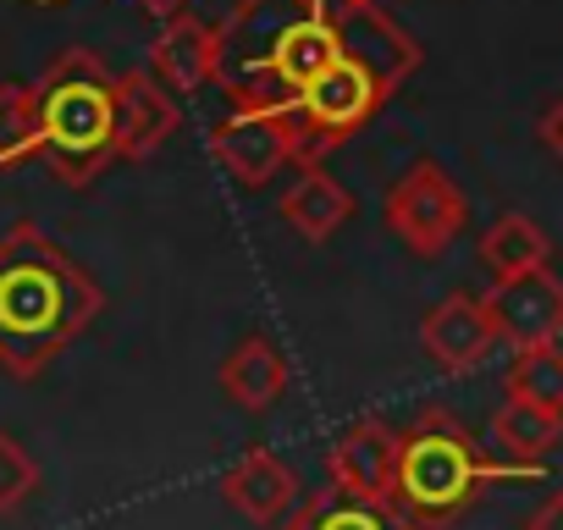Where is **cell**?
<instances>
[{
  "label": "cell",
  "instance_id": "cell-1",
  "mask_svg": "<svg viewBox=\"0 0 563 530\" xmlns=\"http://www.w3.org/2000/svg\"><path fill=\"white\" fill-rule=\"evenodd\" d=\"M100 310L106 294L89 265L34 221H18L0 238V371L7 376H45V365L73 349Z\"/></svg>",
  "mask_w": 563,
  "mask_h": 530
},
{
  "label": "cell",
  "instance_id": "cell-2",
  "mask_svg": "<svg viewBox=\"0 0 563 530\" xmlns=\"http://www.w3.org/2000/svg\"><path fill=\"white\" fill-rule=\"evenodd\" d=\"M40 161L89 188L111 161H122V78L95 51H62L40 73Z\"/></svg>",
  "mask_w": 563,
  "mask_h": 530
},
{
  "label": "cell",
  "instance_id": "cell-3",
  "mask_svg": "<svg viewBox=\"0 0 563 530\" xmlns=\"http://www.w3.org/2000/svg\"><path fill=\"white\" fill-rule=\"evenodd\" d=\"M409 67H415V45L393 23H376V34L360 40L310 89H299L294 100H282V106H265V111H276L282 122H288L299 161H321L332 144H343L349 133H360L382 111V100L404 84Z\"/></svg>",
  "mask_w": 563,
  "mask_h": 530
},
{
  "label": "cell",
  "instance_id": "cell-4",
  "mask_svg": "<svg viewBox=\"0 0 563 530\" xmlns=\"http://www.w3.org/2000/svg\"><path fill=\"white\" fill-rule=\"evenodd\" d=\"M503 470L481 459L475 437L442 415V409H426L409 431H404V459H398V492H393V508L404 519H415L420 530H437L448 525L486 481H497Z\"/></svg>",
  "mask_w": 563,
  "mask_h": 530
},
{
  "label": "cell",
  "instance_id": "cell-5",
  "mask_svg": "<svg viewBox=\"0 0 563 530\" xmlns=\"http://www.w3.org/2000/svg\"><path fill=\"white\" fill-rule=\"evenodd\" d=\"M382 221H387V232H393L409 254L437 260V254H448V249L464 238V227H470V199H464V188L448 177V166L415 161V166L387 188Z\"/></svg>",
  "mask_w": 563,
  "mask_h": 530
},
{
  "label": "cell",
  "instance_id": "cell-6",
  "mask_svg": "<svg viewBox=\"0 0 563 530\" xmlns=\"http://www.w3.org/2000/svg\"><path fill=\"white\" fill-rule=\"evenodd\" d=\"M210 155L243 188L271 183L282 166H299L288 122H282L276 111H265V106H232V117L221 128H210Z\"/></svg>",
  "mask_w": 563,
  "mask_h": 530
},
{
  "label": "cell",
  "instance_id": "cell-7",
  "mask_svg": "<svg viewBox=\"0 0 563 530\" xmlns=\"http://www.w3.org/2000/svg\"><path fill=\"white\" fill-rule=\"evenodd\" d=\"M497 343H503V332H497L486 299H475V294H448V299L431 305L426 321H420V349H426V360H431L442 376H470V371H481Z\"/></svg>",
  "mask_w": 563,
  "mask_h": 530
},
{
  "label": "cell",
  "instance_id": "cell-8",
  "mask_svg": "<svg viewBox=\"0 0 563 530\" xmlns=\"http://www.w3.org/2000/svg\"><path fill=\"white\" fill-rule=\"evenodd\" d=\"M398 459H404V431L382 426V420H354L332 453H327V475L338 492L360 497V503H393L398 492Z\"/></svg>",
  "mask_w": 563,
  "mask_h": 530
},
{
  "label": "cell",
  "instance_id": "cell-9",
  "mask_svg": "<svg viewBox=\"0 0 563 530\" xmlns=\"http://www.w3.org/2000/svg\"><path fill=\"white\" fill-rule=\"evenodd\" d=\"M486 310H492L508 349L558 343V332H563V283L547 272V265H536V272H525V277L492 283Z\"/></svg>",
  "mask_w": 563,
  "mask_h": 530
},
{
  "label": "cell",
  "instance_id": "cell-10",
  "mask_svg": "<svg viewBox=\"0 0 563 530\" xmlns=\"http://www.w3.org/2000/svg\"><path fill=\"white\" fill-rule=\"evenodd\" d=\"M221 497L260 530H276L299 508V481L271 448H243L227 470H221Z\"/></svg>",
  "mask_w": 563,
  "mask_h": 530
},
{
  "label": "cell",
  "instance_id": "cell-11",
  "mask_svg": "<svg viewBox=\"0 0 563 530\" xmlns=\"http://www.w3.org/2000/svg\"><path fill=\"white\" fill-rule=\"evenodd\" d=\"M216 387L232 409L265 415V409H276L282 393H288V354H282L265 332H249L227 349V360L216 371Z\"/></svg>",
  "mask_w": 563,
  "mask_h": 530
},
{
  "label": "cell",
  "instance_id": "cell-12",
  "mask_svg": "<svg viewBox=\"0 0 563 530\" xmlns=\"http://www.w3.org/2000/svg\"><path fill=\"white\" fill-rule=\"evenodd\" d=\"M349 216H354V194L321 161H299L294 183L282 188V221L305 243H327V238H338V227H349Z\"/></svg>",
  "mask_w": 563,
  "mask_h": 530
},
{
  "label": "cell",
  "instance_id": "cell-13",
  "mask_svg": "<svg viewBox=\"0 0 563 530\" xmlns=\"http://www.w3.org/2000/svg\"><path fill=\"white\" fill-rule=\"evenodd\" d=\"M216 67H221V34H216L210 23L188 18V12H177V18L161 29L155 51H150V73H155L172 95L205 89V84L216 78Z\"/></svg>",
  "mask_w": 563,
  "mask_h": 530
},
{
  "label": "cell",
  "instance_id": "cell-14",
  "mask_svg": "<svg viewBox=\"0 0 563 530\" xmlns=\"http://www.w3.org/2000/svg\"><path fill=\"white\" fill-rule=\"evenodd\" d=\"M177 133V95L155 73H122V161H150Z\"/></svg>",
  "mask_w": 563,
  "mask_h": 530
},
{
  "label": "cell",
  "instance_id": "cell-15",
  "mask_svg": "<svg viewBox=\"0 0 563 530\" xmlns=\"http://www.w3.org/2000/svg\"><path fill=\"white\" fill-rule=\"evenodd\" d=\"M547 260H552V238H547V227L530 221V216H519V210L497 216V221L481 232V265H486V277H492V283L525 277V272H536V265H547Z\"/></svg>",
  "mask_w": 563,
  "mask_h": 530
},
{
  "label": "cell",
  "instance_id": "cell-16",
  "mask_svg": "<svg viewBox=\"0 0 563 530\" xmlns=\"http://www.w3.org/2000/svg\"><path fill=\"white\" fill-rule=\"evenodd\" d=\"M282 530H420V525L404 519L393 503H360V497L327 486L321 497H310L305 508H294Z\"/></svg>",
  "mask_w": 563,
  "mask_h": 530
},
{
  "label": "cell",
  "instance_id": "cell-17",
  "mask_svg": "<svg viewBox=\"0 0 563 530\" xmlns=\"http://www.w3.org/2000/svg\"><path fill=\"white\" fill-rule=\"evenodd\" d=\"M563 437V415L541 409V404H525V398H508L497 415H492V448L508 453L514 464L536 470Z\"/></svg>",
  "mask_w": 563,
  "mask_h": 530
},
{
  "label": "cell",
  "instance_id": "cell-18",
  "mask_svg": "<svg viewBox=\"0 0 563 530\" xmlns=\"http://www.w3.org/2000/svg\"><path fill=\"white\" fill-rule=\"evenodd\" d=\"M40 89L34 84H0V166L40 161Z\"/></svg>",
  "mask_w": 563,
  "mask_h": 530
},
{
  "label": "cell",
  "instance_id": "cell-19",
  "mask_svg": "<svg viewBox=\"0 0 563 530\" xmlns=\"http://www.w3.org/2000/svg\"><path fill=\"white\" fill-rule=\"evenodd\" d=\"M508 398H525V404H541V409L563 415V343H530V349H514V365H508Z\"/></svg>",
  "mask_w": 563,
  "mask_h": 530
},
{
  "label": "cell",
  "instance_id": "cell-20",
  "mask_svg": "<svg viewBox=\"0 0 563 530\" xmlns=\"http://www.w3.org/2000/svg\"><path fill=\"white\" fill-rule=\"evenodd\" d=\"M40 481H45L40 459L12 431H0V514H18L23 503H34Z\"/></svg>",
  "mask_w": 563,
  "mask_h": 530
},
{
  "label": "cell",
  "instance_id": "cell-21",
  "mask_svg": "<svg viewBox=\"0 0 563 530\" xmlns=\"http://www.w3.org/2000/svg\"><path fill=\"white\" fill-rule=\"evenodd\" d=\"M525 530H563V486H558V492L525 519Z\"/></svg>",
  "mask_w": 563,
  "mask_h": 530
},
{
  "label": "cell",
  "instance_id": "cell-22",
  "mask_svg": "<svg viewBox=\"0 0 563 530\" xmlns=\"http://www.w3.org/2000/svg\"><path fill=\"white\" fill-rule=\"evenodd\" d=\"M541 133H547V144H552V150L563 155V100H558V111H552V117L541 122Z\"/></svg>",
  "mask_w": 563,
  "mask_h": 530
},
{
  "label": "cell",
  "instance_id": "cell-23",
  "mask_svg": "<svg viewBox=\"0 0 563 530\" xmlns=\"http://www.w3.org/2000/svg\"><path fill=\"white\" fill-rule=\"evenodd\" d=\"M40 7H51V0H40ZM144 7H155V12H177L183 0H144Z\"/></svg>",
  "mask_w": 563,
  "mask_h": 530
}]
</instances>
